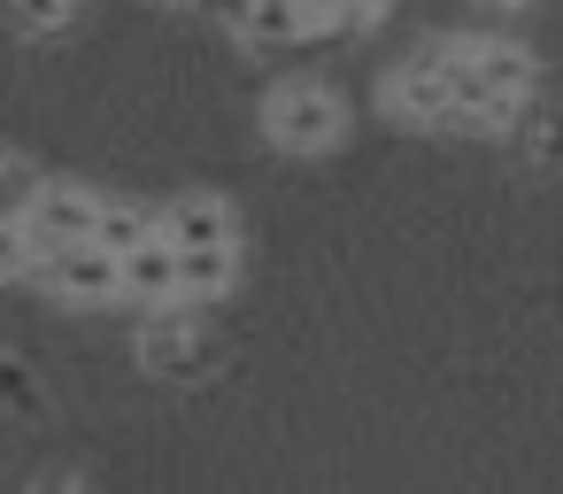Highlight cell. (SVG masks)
Instances as JSON below:
<instances>
[{"mask_svg": "<svg viewBox=\"0 0 563 494\" xmlns=\"http://www.w3.org/2000/svg\"><path fill=\"white\" fill-rule=\"evenodd\" d=\"M140 363L147 371H201V317H186L178 301L147 309L140 317Z\"/></svg>", "mask_w": 563, "mask_h": 494, "instance_id": "cell-6", "label": "cell"}, {"mask_svg": "<svg viewBox=\"0 0 563 494\" xmlns=\"http://www.w3.org/2000/svg\"><path fill=\"white\" fill-rule=\"evenodd\" d=\"M263 132H271L286 155H324V147H340V132H347V109H340L332 86L301 78V86H278V94L263 101Z\"/></svg>", "mask_w": 563, "mask_h": 494, "instance_id": "cell-1", "label": "cell"}, {"mask_svg": "<svg viewBox=\"0 0 563 494\" xmlns=\"http://www.w3.org/2000/svg\"><path fill=\"white\" fill-rule=\"evenodd\" d=\"M117 294L140 301V309H170V301H178V255L163 248V232H155L147 248L117 255Z\"/></svg>", "mask_w": 563, "mask_h": 494, "instance_id": "cell-7", "label": "cell"}, {"mask_svg": "<svg viewBox=\"0 0 563 494\" xmlns=\"http://www.w3.org/2000/svg\"><path fill=\"white\" fill-rule=\"evenodd\" d=\"M9 17H16V32H63L70 17H78V0H9Z\"/></svg>", "mask_w": 563, "mask_h": 494, "instance_id": "cell-11", "label": "cell"}, {"mask_svg": "<svg viewBox=\"0 0 563 494\" xmlns=\"http://www.w3.org/2000/svg\"><path fill=\"white\" fill-rule=\"evenodd\" d=\"M240 32H247V40H263V47H286V40H317V0H255Z\"/></svg>", "mask_w": 563, "mask_h": 494, "instance_id": "cell-8", "label": "cell"}, {"mask_svg": "<svg viewBox=\"0 0 563 494\" xmlns=\"http://www.w3.org/2000/svg\"><path fill=\"white\" fill-rule=\"evenodd\" d=\"M9 278H24V232L0 224V286H9Z\"/></svg>", "mask_w": 563, "mask_h": 494, "instance_id": "cell-12", "label": "cell"}, {"mask_svg": "<svg viewBox=\"0 0 563 494\" xmlns=\"http://www.w3.org/2000/svg\"><path fill=\"white\" fill-rule=\"evenodd\" d=\"M93 224H101V194H86V186H70V178H40V194H32V209H24V271L40 263V255H55V248H78V240H93Z\"/></svg>", "mask_w": 563, "mask_h": 494, "instance_id": "cell-2", "label": "cell"}, {"mask_svg": "<svg viewBox=\"0 0 563 494\" xmlns=\"http://www.w3.org/2000/svg\"><path fill=\"white\" fill-rule=\"evenodd\" d=\"M24 278H40V286H47V294H63V301H117V255H109V248H93V240L40 255Z\"/></svg>", "mask_w": 563, "mask_h": 494, "instance_id": "cell-4", "label": "cell"}, {"mask_svg": "<svg viewBox=\"0 0 563 494\" xmlns=\"http://www.w3.org/2000/svg\"><path fill=\"white\" fill-rule=\"evenodd\" d=\"M147 240H155V217H147V209H132V201H101L93 248H109V255H132V248H147Z\"/></svg>", "mask_w": 563, "mask_h": 494, "instance_id": "cell-9", "label": "cell"}, {"mask_svg": "<svg viewBox=\"0 0 563 494\" xmlns=\"http://www.w3.org/2000/svg\"><path fill=\"white\" fill-rule=\"evenodd\" d=\"M32 194H40V171L24 155H0V224H24Z\"/></svg>", "mask_w": 563, "mask_h": 494, "instance_id": "cell-10", "label": "cell"}, {"mask_svg": "<svg viewBox=\"0 0 563 494\" xmlns=\"http://www.w3.org/2000/svg\"><path fill=\"white\" fill-rule=\"evenodd\" d=\"M155 232H163L170 255H240V224H232V209H224L217 194L170 201V209L155 217Z\"/></svg>", "mask_w": 563, "mask_h": 494, "instance_id": "cell-3", "label": "cell"}, {"mask_svg": "<svg viewBox=\"0 0 563 494\" xmlns=\"http://www.w3.org/2000/svg\"><path fill=\"white\" fill-rule=\"evenodd\" d=\"M386 109H394L401 124H455V132H463V109H455V94H448V78H440L432 47L409 55V63L386 78Z\"/></svg>", "mask_w": 563, "mask_h": 494, "instance_id": "cell-5", "label": "cell"}]
</instances>
